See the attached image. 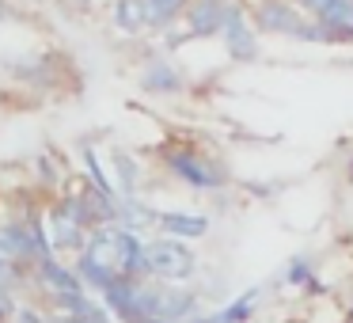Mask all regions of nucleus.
<instances>
[{
  "label": "nucleus",
  "mask_w": 353,
  "mask_h": 323,
  "mask_svg": "<svg viewBox=\"0 0 353 323\" xmlns=\"http://www.w3.org/2000/svg\"><path fill=\"white\" fill-rule=\"evenodd\" d=\"M160 228L175 232V236H205L209 221L205 217H190V213H160Z\"/></svg>",
  "instance_id": "nucleus-10"
},
{
  "label": "nucleus",
  "mask_w": 353,
  "mask_h": 323,
  "mask_svg": "<svg viewBox=\"0 0 353 323\" xmlns=\"http://www.w3.org/2000/svg\"><path fill=\"white\" fill-rule=\"evenodd\" d=\"M118 27L130 31V35L145 27V8H141V0H118Z\"/></svg>",
  "instance_id": "nucleus-13"
},
{
  "label": "nucleus",
  "mask_w": 353,
  "mask_h": 323,
  "mask_svg": "<svg viewBox=\"0 0 353 323\" xmlns=\"http://www.w3.org/2000/svg\"><path fill=\"white\" fill-rule=\"evenodd\" d=\"M289 277H292V282H304V277H307V262L300 259L296 266H292V274H289Z\"/></svg>",
  "instance_id": "nucleus-16"
},
{
  "label": "nucleus",
  "mask_w": 353,
  "mask_h": 323,
  "mask_svg": "<svg viewBox=\"0 0 353 323\" xmlns=\"http://www.w3.org/2000/svg\"><path fill=\"white\" fill-rule=\"evenodd\" d=\"M183 4H186V0H141V8H145V23H168Z\"/></svg>",
  "instance_id": "nucleus-12"
},
{
  "label": "nucleus",
  "mask_w": 353,
  "mask_h": 323,
  "mask_svg": "<svg viewBox=\"0 0 353 323\" xmlns=\"http://www.w3.org/2000/svg\"><path fill=\"white\" fill-rule=\"evenodd\" d=\"M69 323H107V315H103L95 304H88V300H80V304H72V315H69Z\"/></svg>",
  "instance_id": "nucleus-14"
},
{
  "label": "nucleus",
  "mask_w": 353,
  "mask_h": 323,
  "mask_svg": "<svg viewBox=\"0 0 353 323\" xmlns=\"http://www.w3.org/2000/svg\"><path fill=\"white\" fill-rule=\"evenodd\" d=\"M39 270H42V282H46L50 289H54V293H57V297H61L69 308L84 300V297H80V282H77V277H72L65 266H61V262H54V259H39Z\"/></svg>",
  "instance_id": "nucleus-6"
},
{
  "label": "nucleus",
  "mask_w": 353,
  "mask_h": 323,
  "mask_svg": "<svg viewBox=\"0 0 353 323\" xmlns=\"http://www.w3.org/2000/svg\"><path fill=\"white\" fill-rule=\"evenodd\" d=\"M232 4L228 0H198L190 8V16H186V23H190V35H213V31H224V23H228L232 16Z\"/></svg>",
  "instance_id": "nucleus-3"
},
{
  "label": "nucleus",
  "mask_w": 353,
  "mask_h": 323,
  "mask_svg": "<svg viewBox=\"0 0 353 323\" xmlns=\"http://www.w3.org/2000/svg\"><path fill=\"white\" fill-rule=\"evenodd\" d=\"M254 300H259V293H243V297L236 300V304H228L224 312H216V315H209V320H201V323H239V320H247L251 315V308H254Z\"/></svg>",
  "instance_id": "nucleus-11"
},
{
  "label": "nucleus",
  "mask_w": 353,
  "mask_h": 323,
  "mask_svg": "<svg viewBox=\"0 0 353 323\" xmlns=\"http://www.w3.org/2000/svg\"><path fill=\"white\" fill-rule=\"evenodd\" d=\"M141 251H145V247L137 244L133 232L107 228L92 239V247H88V255H84V266H92L95 274L110 277V282H125V277L141 266Z\"/></svg>",
  "instance_id": "nucleus-1"
},
{
  "label": "nucleus",
  "mask_w": 353,
  "mask_h": 323,
  "mask_svg": "<svg viewBox=\"0 0 353 323\" xmlns=\"http://www.w3.org/2000/svg\"><path fill=\"white\" fill-rule=\"evenodd\" d=\"M224 39H228V50H232V57H254V39H251V31H247V23H243V16H239V8L228 16V23H224Z\"/></svg>",
  "instance_id": "nucleus-9"
},
{
  "label": "nucleus",
  "mask_w": 353,
  "mask_h": 323,
  "mask_svg": "<svg viewBox=\"0 0 353 323\" xmlns=\"http://www.w3.org/2000/svg\"><path fill=\"white\" fill-rule=\"evenodd\" d=\"M259 19H262V27H270V31H285V35H296V39H312L315 35L296 12L285 8V4H277V0H266V4H262Z\"/></svg>",
  "instance_id": "nucleus-5"
},
{
  "label": "nucleus",
  "mask_w": 353,
  "mask_h": 323,
  "mask_svg": "<svg viewBox=\"0 0 353 323\" xmlns=\"http://www.w3.org/2000/svg\"><path fill=\"white\" fill-rule=\"evenodd\" d=\"M54 244L57 247H77L80 244V209L77 206L54 209Z\"/></svg>",
  "instance_id": "nucleus-8"
},
{
  "label": "nucleus",
  "mask_w": 353,
  "mask_h": 323,
  "mask_svg": "<svg viewBox=\"0 0 353 323\" xmlns=\"http://www.w3.org/2000/svg\"><path fill=\"white\" fill-rule=\"evenodd\" d=\"M16 323H42V315H34V312H27V308H23V312L16 315Z\"/></svg>",
  "instance_id": "nucleus-17"
},
{
  "label": "nucleus",
  "mask_w": 353,
  "mask_h": 323,
  "mask_svg": "<svg viewBox=\"0 0 353 323\" xmlns=\"http://www.w3.org/2000/svg\"><path fill=\"white\" fill-rule=\"evenodd\" d=\"M141 266H148L156 277H168V282H179L194 270V255L186 251L175 239H156L152 247L141 251Z\"/></svg>",
  "instance_id": "nucleus-2"
},
{
  "label": "nucleus",
  "mask_w": 353,
  "mask_h": 323,
  "mask_svg": "<svg viewBox=\"0 0 353 323\" xmlns=\"http://www.w3.org/2000/svg\"><path fill=\"white\" fill-rule=\"evenodd\" d=\"M145 84H148V88H179V80H171V72H168V69H152Z\"/></svg>",
  "instance_id": "nucleus-15"
},
{
  "label": "nucleus",
  "mask_w": 353,
  "mask_h": 323,
  "mask_svg": "<svg viewBox=\"0 0 353 323\" xmlns=\"http://www.w3.org/2000/svg\"><path fill=\"white\" fill-rule=\"evenodd\" d=\"M168 168L175 171L179 179H186L190 186H216V183L224 179L216 168L201 164L198 156H190V153H168Z\"/></svg>",
  "instance_id": "nucleus-4"
},
{
  "label": "nucleus",
  "mask_w": 353,
  "mask_h": 323,
  "mask_svg": "<svg viewBox=\"0 0 353 323\" xmlns=\"http://www.w3.org/2000/svg\"><path fill=\"white\" fill-rule=\"evenodd\" d=\"M319 19L330 35L338 39H353V0H327L319 8Z\"/></svg>",
  "instance_id": "nucleus-7"
},
{
  "label": "nucleus",
  "mask_w": 353,
  "mask_h": 323,
  "mask_svg": "<svg viewBox=\"0 0 353 323\" xmlns=\"http://www.w3.org/2000/svg\"><path fill=\"white\" fill-rule=\"evenodd\" d=\"M300 4H304V8H312V12H319L323 4H327V0H300Z\"/></svg>",
  "instance_id": "nucleus-18"
},
{
  "label": "nucleus",
  "mask_w": 353,
  "mask_h": 323,
  "mask_svg": "<svg viewBox=\"0 0 353 323\" xmlns=\"http://www.w3.org/2000/svg\"><path fill=\"white\" fill-rule=\"evenodd\" d=\"M57 323H69V315H65V320H57Z\"/></svg>",
  "instance_id": "nucleus-19"
}]
</instances>
